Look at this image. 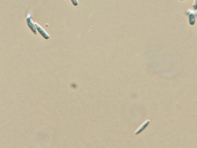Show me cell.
I'll return each mask as SVG.
<instances>
[{"label": "cell", "mask_w": 197, "mask_h": 148, "mask_svg": "<svg viewBox=\"0 0 197 148\" xmlns=\"http://www.w3.org/2000/svg\"><path fill=\"white\" fill-rule=\"evenodd\" d=\"M180 1H184V0H180Z\"/></svg>", "instance_id": "8992f818"}, {"label": "cell", "mask_w": 197, "mask_h": 148, "mask_svg": "<svg viewBox=\"0 0 197 148\" xmlns=\"http://www.w3.org/2000/svg\"><path fill=\"white\" fill-rule=\"evenodd\" d=\"M71 2L73 4V5L75 6H77L78 5V0H70Z\"/></svg>", "instance_id": "277c9868"}, {"label": "cell", "mask_w": 197, "mask_h": 148, "mask_svg": "<svg viewBox=\"0 0 197 148\" xmlns=\"http://www.w3.org/2000/svg\"><path fill=\"white\" fill-rule=\"evenodd\" d=\"M193 8L195 10H197V0H194L193 3Z\"/></svg>", "instance_id": "5b68a950"}, {"label": "cell", "mask_w": 197, "mask_h": 148, "mask_svg": "<svg viewBox=\"0 0 197 148\" xmlns=\"http://www.w3.org/2000/svg\"><path fill=\"white\" fill-rule=\"evenodd\" d=\"M35 25L37 30L40 33V34L43 37H44L45 39H48L49 38V36L48 35V33H46L45 30L43 28V27L40 24H38L37 23H35Z\"/></svg>", "instance_id": "3957f363"}, {"label": "cell", "mask_w": 197, "mask_h": 148, "mask_svg": "<svg viewBox=\"0 0 197 148\" xmlns=\"http://www.w3.org/2000/svg\"><path fill=\"white\" fill-rule=\"evenodd\" d=\"M187 14L188 16V22L190 25H194L196 22V13L193 10H187Z\"/></svg>", "instance_id": "6da1fadb"}, {"label": "cell", "mask_w": 197, "mask_h": 148, "mask_svg": "<svg viewBox=\"0 0 197 148\" xmlns=\"http://www.w3.org/2000/svg\"><path fill=\"white\" fill-rule=\"evenodd\" d=\"M26 23L27 25L31 29V31L33 32L35 34L37 33V29L36 27L35 23H34L33 21L31 19V16L28 14L26 17Z\"/></svg>", "instance_id": "7a4b0ae2"}]
</instances>
